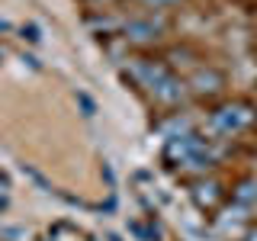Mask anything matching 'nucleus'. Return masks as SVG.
I'll return each mask as SVG.
<instances>
[{
	"mask_svg": "<svg viewBox=\"0 0 257 241\" xmlns=\"http://www.w3.org/2000/svg\"><path fill=\"white\" fill-rule=\"evenodd\" d=\"M148 4H167V0H148Z\"/></svg>",
	"mask_w": 257,
	"mask_h": 241,
	"instance_id": "7ed1b4c3",
	"label": "nucleus"
},
{
	"mask_svg": "<svg viewBox=\"0 0 257 241\" xmlns=\"http://www.w3.org/2000/svg\"><path fill=\"white\" fill-rule=\"evenodd\" d=\"M125 32H128V39H151L158 32V26L155 23H135V26H128Z\"/></svg>",
	"mask_w": 257,
	"mask_h": 241,
	"instance_id": "f03ea898",
	"label": "nucleus"
},
{
	"mask_svg": "<svg viewBox=\"0 0 257 241\" xmlns=\"http://www.w3.org/2000/svg\"><path fill=\"white\" fill-rule=\"evenodd\" d=\"M135 77H142V84L148 87L161 103H177L183 96V84L167 68H161V64H155V61L135 64Z\"/></svg>",
	"mask_w": 257,
	"mask_h": 241,
	"instance_id": "f257e3e1",
	"label": "nucleus"
}]
</instances>
